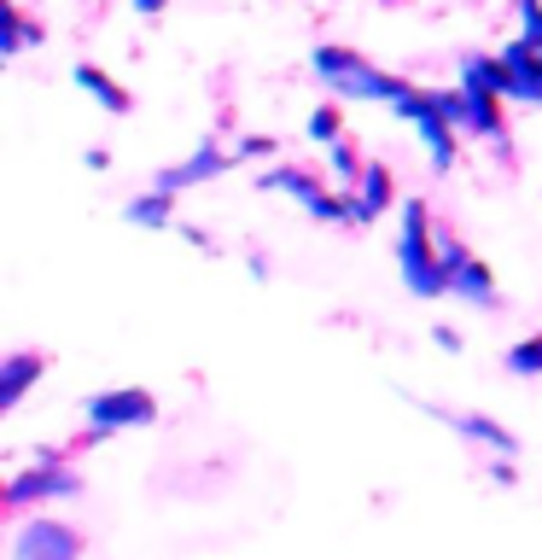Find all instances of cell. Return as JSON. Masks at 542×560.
<instances>
[{"label":"cell","instance_id":"cell-1","mask_svg":"<svg viewBox=\"0 0 542 560\" xmlns=\"http://www.w3.org/2000/svg\"><path fill=\"white\" fill-rule=\"evenodd\" d=\"M397 269H402V280H409V292H420V298H437V292H449V269H444V252H437L432 217H426V205H420V199H402Z\"/></svg>","mask_w":542,"mask_h":560},{"label":"cell","instance_id":"cell-2","mask_svg":"<svg viewBox=\"0 0 542 560\" xmlns=\"http://www.w3.org/2000/svg\"><path fill=\"white\" fill-rule=\"evenodd\" d=\"M309 70L327 82V94H344V100H385L391 105L402 88V77H391V70H379V65H367L362 52H350V47H315V59Z\"/></svg>","mask_w":542,"mask_h":560},{"label":"cell","instance_id":"cell-3","mask_svg":"<svg viewBox=\"0 0 542 560\" xmlns=\"http://www.w3.org/2000/svg\"><path fill=\"white\" fill-rule=\"evenodd\" d=\"M262 187H269V192H286V199H297V205H304L315 222H350V228H356V199H344V192L321 187L309 170H292V164H280V170H269V175H262Z\"/></svg>","mask_w":542,"mask_h":560},{"label":"cell","instance_id":"cell-4","mask_svg":"<svg viewBox=\"0 0 542 560\" xmlns=\"http://www.w3.org/2000/svg\"><path fill=\"white\" fill-rule=\"evenodd\" d=\"M391 112L402 117V122H414L420 129V140H426V152H432V164L437 170H449L455 164V122L437 112V100H432V88H402V94L391 100Z\"/></svg>","mask_w":542,"mask_h":560},{"label":"cell","instance_id":"cell-5","mask_svg":"<svg viewBox=\"0 0 542 560\" xmlns=\"http://www.w3.org/2000/svg\"><path fill=\"white\" fill-rule=\"evenodd\" d=\"M87 432H129V427H152L157 420V397L140 392V385H117V392H99L82 402Z\"/></svg>","mask_w":542,"mask_h":560},{"label":"cell","instance_id":"cell-6","mask_svg":"<svg viewBox=\"0 0 542 560\" xmlns=\"http://www.w3.org/2000/svg\"><path fill=\"white\" fill-rule=\"evenodd\" d=\"M12 560H82V532L76 525H64V520H30L24 532L12 537Z\"/></svg>","mask_w":542,"mask_h":560},{"label":"cell","instance_id":"cell-7","mask_svg":"<svg viewBox=\"0 0 542 560\" xmlns=\"http://www.w3.org/2000/svg\"><path fill=\"white\" fill-rule=\"evenodd\" d=\"M76 490H82L76 472H64V467H35V472H17V479L7 485V508H12V514H24L35 497H76Z\"/></svg>","mask_w":542,"mask_h":560},{"label":"cell","instance_id":"cell-8","mask_svg":"<svg viewBox=\"0 0 542 560\" xmlns=\"http://www.w3.org/2000/svg\"><path fill=\"white\" fill-rule=\"evenodd\" d=\"M502 59H507V70H514V100L519 105H542V42H537V35L507 42Z\"/></svg>","mask_w":542,"mask_h":560},{"label":"cell","instance_id":"cell-9","mask_svg":"<svg viewBox=\"0 0 542 560\" xmlns=\"http://www.w3.org/2000/svg\"><path fill=\"white\" fill-rule=\"evenodd\" d=\"M222 170H234V158H227L216 140H199V152H192L187 164H175V170L157 175V187H164V192H181V187H199V182H210V175H222Z\"/></svg>","mask_w":542,"mask_h":560},{"label":"cell","instance_id":"cell-10","mask_svg":"<svg viewBox=\"0 0 542 560\" xmlns=\"http://www.w3.org/2000/svg\"><path fill=\"white\" fill-rule=\"evenodd\" d=\"M42 368H47L42 350H12V357L0 362V409H17V397L42 380Z\"/></svg>","mask_w":542,"mask_h":560},{"label":"cell","instance_id":"cell-11","mask_svg":"<svg viewBox=\"0 0 542 560\" xmlns=\"http://www.w3.org/2000/svg\"><path fill=\"white\" fill-rule=\"evenodd\" d=\"M449 292H461L467 304H479V310H496V304H502V292H496V275H490L479 257H467L461 269L449 275Z\"/></svg>","mask_w":542,"mask_h":560},{"label":"cell","instance_id":"cell-12","mask_svg":"<svg viewBox=\"0 0 542 560\" xmlns=\"http://www.w3.org/2000/svg\"><path fill=\"white\" fill-rule=\"evenodd\" d=\"M461 82L514 100V70H507V59H490V52H461Z\"/></svg>","mask_w":542,"mask_h":560},{"label":"cell","instance_id":"cell-13","mask_svg":"<svg viewBox=\"0 0 542 560\" xmlns=\"http://www.w3.org/2000/svg\"><path fill=\"white\" fill-rule=\"evenodd\" d=\"M350 199H356V228L374 222V217H385V205H391V170H385V164H367Z\"/></svg>","mask_w":542,"mask_h":560},{"label":"cell","instance_id":"cell-14","mask_svg":"<svg viewBox=\"0 0 542 560\" xmlns=\"http://www.w3.org/2000/svg\"><path fill=\"white\" fill-rule=\"evenodd\" d=\"M437 415H444V420H449V427L461 432V438H479V444L502 450V455H519V438L507 432V427H496L490 415H449V409H437Z\"/></svg>","mask_w":542,"mask_h":560},{"label":"cell","instance_id":"cell-15","mask_svg":"<svg viewBox=\"0 0 542 560\" xmlns=\"http://www.w3.org/2000/svg\"><path fill=\"white\" fill-rule=\"evenodd\" d=\"M467 88V135H484V140H496L502 135V94H490V88Z\"/></svg>","mask_w":542,"mask_h":560},{"label":"cell","instance_id":"cell-16","mask_svg":"<svg viewBox=\"0 0 542 560\" xmlns=\"http://www.w3.org/2000/svg\"><path fill=\"white\" fill-rule=\"evenodd\" d=\"M76 88H87V94H94V100L105 105V112H117V117L134 105V100H129V88H122V82H111L99 65H76Z\"/></svg>","mask_w":542,"mask_h":560},{"label":"cell","instance_id":"cell-17","mask_svg":"<svg viewBox=\"0 0 542 560\" xmlns=\"http://www.w3.org/2000/svg\"><path fill=\"white\" fill-rule=\"evenodd\" d=\"M169 205H175V192H164V187H152V192H140V199L122 210L129 222H140V228H169Z\"/></svg>","mask_w":542,"mask_h":560},{"label":"cell","instance_id":"cell-18","mask_svg":"<svg viewBox=\"0 0 542 560\" xmlns=\"http://www.w3.org/2000/svg\"><path fill=\"white\" fill-rule=\"evenodd\" d=\"M507 374H519V380H537L542 374V332H531V339H519L514 350H507Z\"/></svg>","mask_w":542,"mask_h":560},{"label":"cell","instance_id":"cell-19","mask_svg":"<svg viewBox=\"0 0 542 560\" xmlns=\"http://www.w3.org/2000/svg\"><path fill=\"white\" fill-rule=\"evenodd\" d=\"M327 152H332V175H339V182H362V170H367V164L356 158V147H350V140H332Z\"/></svg>","mask_w":542,"mask_h":560},{"label":"cell","instance_id":"cell-20","mask_svg":"<svg viewBox=\"0 0 542 560\" xmlns=\"http://www.w3.org/2000/svg\"><path fill=\"white\" fill-rule=\"evenodd\" d=\"M35 35H42V24H30V18L17 12V7H7V52H24Z\"/></svg>","mask_w":542,"mask_h":560},{"label":"cell","instance_id":"cell-21","mask_svg":"<svg viewBox=\"0 0 542 560\" xmlns=\"http://www.w3.org/2000/svg\"><path fill=\"white\" fill-rule=\"evenodd\" d=\"M309 140H321V147H332V140H339V112H332V105L309 112Z\"/></svg>","mask_w":542,"mask_h":560},{"label":"cell","instance_id":"cell-22","mask_svg":"<svg viewBox=\"0 0 542 560\" xmlns=\"http://www.w3.org/2000/svg\"><path fill=\"white\" fill-rule=\"evenodd\" d=\"M169 0H134V12H164Z\"/></svg>","mask_w":542,"mask_h":560},{"label":"cell","instance_id":"cell-23","mask_svg":"<svg viewBox=\"0 0 542 560\" xmlns=\"http://www.w3.org/2000/svg\"><path fill=\"white\" fill-rule=\"evenodd\" d=\"M385 7H397V0H385Z\"/></svg>","mask_w":542,"mask_h":560}]
</instances>
